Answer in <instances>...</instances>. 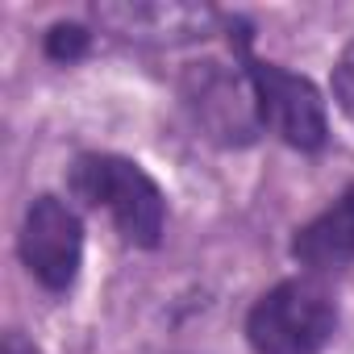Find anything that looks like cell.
I'll use <instances>...</instances> for the list:
<instances>
[{"instance_id":"obj_1","label":"cell","mask_w":354,"mask_h":354,"mask_svg":"<svg viewBox=\"0 0 354 354\" xmlns=\"http://www.w3.org/2000/svg\"><path fill=\"white\" fill-rule=\"evenodd\" d=\"M221 38L230 46V59L242 63V71L254 88L263 129L296 154H308V158L325 154L329 142H333V129H329V100L317 88V80H308L304 71H292L275 59H263L254 50L259 26L242 9H225Z\"/></svg>"},{"instance_id":"obj_2","label":"cell","mask_w":354,"mask_h":354,"mask_svg":"<svg viewBox=\"0 0 354 354\" xmlns=\"http://www.w3.org/2000/svg\"><path fill=\"white\" fill-rule=\"evenodd\" d=\"M67 196L88 213H104L117 238L133 250L150 254L167 242V192L138 158L121 150H80L67 162Z\"/></svg>"},{"instance_id":"obj_3","label":"cell","mask_w":354,"mask_h":354,"mask_svg":"<svg viewBox=\"0 0 354 354\" xmlns=\"http://www.w3.org/2000/svg\"><path fill=\"white\" fill-rule=\"evenodd\" d=\"M342 329V300L325 275L296 271L263 288L246 317L242 337L250 354H325Z\"/></svg>"},{"instance_id":"obj_4","label":"cell","mask_w":354,"mask_h":354,"mask_svg":"<svg viewBox=\"0 0 354 354\" xmlns=\"http://www.w3.org/2000/svg\"><path fill=\"white\" fill-rule=\"evenodd\" d=\"M175 96H180V109L196 138L217 150H250L267 133L259 121L254 88L238 59H188L175 75Z\"/></svg>"},{"instance_id":"obj_5","label":"cell","mask_w":354,"mask_h":354,"mask_svg":"<svg viewBox=\"0 0 354 354\" xmlns=\"http://www.w3.org/2000/svg\"><path fill=\"white\" fill-rule=\"evenodd\" d=\"M13 254L21 271L55 300L71 296L84 275L88 254V225L84 209L63 192H34L21 209Z\"/></svg>"},{"instance_id":"obj_6","label":"cell","mask_w":354,"mask_h":354,"mask_svg":"<svg viewBox=\"0 0 354 354\" xmlns=\"http://www.w3.org/2000/svg\"><path fill=\"white\" fill-rule=\"evenodd\" d=\"M88 21L96 34L142 50H184L221 38L225 9L209 0H92Z\"/></svg>"},{"instance_id":"obj_7","label":"cell","mask_w":354,"mask_h":354,"mask_svg":"<svg viewBox=\"0 0 354 354\" xmlns=\"http://www.w3.org/2000/svg\"><path fill=\"white\" fill-rule=\"evenodd\" d=\"M288 254L300 271H313L325 279L354 267V180L321 213H313L304 225L292 230Z\"/></svg>"},{"instance_id":"obj_8","label":"cell","mask_w":354,"mask_h":354,"mask_svg":"<svg viewBox=\"0 0 354 354\" xmlns=\"http://www.w3.org/2000/svg\"><path fill=\"white\" fill-rule=\"evenodd\" d=\"M38 46H42L46 63H55V67H80L96 50V26L80 21V17H59V21H50L42 30Z\"/></svg>"},{"instance_id":"obj_9","label":"cell","mask_w":354,"mask_h":354,"mask_svg":"<svg viewBox=\"0 0 354 354\" xmlns=\"http://www.w3.org/2000/svg\"><path fill=\"white\" fill-rule=\"evenodd\" d=\"M329 100L354 125V34L346 38V46L337 50V59L329 67Z\"/></svg>"},{"instance_id":"obj_10","label":"cell","mask_w":354,"mask_h":354,"mask_svg":"<svg viewBox=\"0 0 354 354\" xmlns=\"http://www.w3.org/2000/svg\"><path fill=\"white\" fill-rule=\"evenodd\" d=\"M0 354H42V346L26 333V329H5V337H0Z\"/></svg>"}]
</instances>
